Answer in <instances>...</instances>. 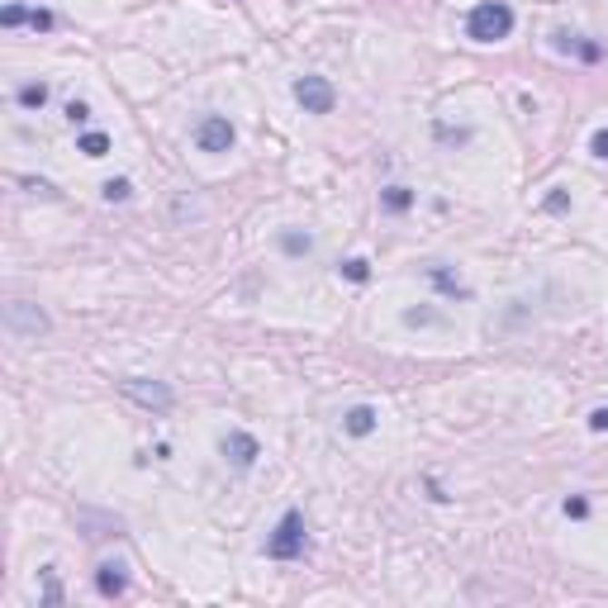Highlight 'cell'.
<instances>
[{"label":"cell","mask_w":608,"mask_h":608,"mask_svg":"<svg viewBox=\"0 0 608 608\" xmlns=\"http://www.w3.org/2000/svg\"><path fill=\"white\" fill-rule=\"evenodd\" d=\"M466 34L475 44H499V38L513 34V5L509 0H480V5L466 15Z\"/></svg>","instance_id":"cell-1"},{"label":"cell","mask_w":608,"mask_h":608,"mask_svg":"<svg viewBox=\"0 0 608 608\" xmlns=\"http://www.w3.org/2000/svg\"><path fill=\"white\" fill-rule=\"evenodd\" d=\"M266 556L271 561L304 556V513L300 509H285V518L276 523V533H271V542H266Z\"/></svg>","instance_id":"cell-2"},{"label":"cell","mask_w":608,"mask_h":608,"mask_svg":"<svg viewBox=\"0 0 608 608\" xmlns=\"http://www.w3.org/2000/svg\"><path fill=\"white\" fill-rule=\"evenodd\" d=\"M119 390L129 394L134 404H143V409H153V414H166L176 404V394H172V385H162V381H138V375H129V381H119Z\"/></svg>","instance_id":"cell-3"},{"label":"cell","mask_w":608,"mask_h":608,"mask_svg":"<svg viewBox=\"0 0 608 608\" xmlns=\"http://www.w3.org/2000/svg\"><path fill=\"white\" fill-rule=\"evenodd\" d=\"M5 328L15 338H38V333H48V314L29 300H10L5 304Z\"/></svg>","instance_id":"cell-4"},{"label":"cell","mask_w":608,"mask_h":608,"mask_svg":"<svg viewBox=\"0 0 608 608\" xmlns=\"http://www.w3.org/2000/svg\"><path fill=\"white\" fill-rule=\"evenodd\" d=\"M234 124H228L224 115H204L200 124H195V143H200V153H228L234 148Z\"/></svg>","instance_id":"cell-5"},{"label":"cell","mask_w":608,"mask_h":608,"mask_svg":"<svg viewBox=\"0 0 608 608\" xmlns=\"http://www.w3.org/2000/svg\"><path fill=\"white\" fill-rule=\"evenodd\" d=\"M295 100L304 105V115H333V100H338V91H333L324 76H300L295 81Z\"/></svg>","instance_id":"cell-6"},{"label":"cell","mask_w":608,"mask_h":608,"mask_svg":"<svg viewBox=\"0 0 608 608\" xmlns=\"http://www.w3.org/2000/svg\"><path fill=\"white\" fill-rule=\"evenodd\" d=\"M224 456L234 461L238 471H247V466H253V461L262 456V447H257V437H253V433H228V437H224Z\"/></svg>","instance_id":"cell-7"},{"label":"cell","mask_w":608,"mask_h":608,"mask_svg":"<svg viewBox=\"0 0 608 608\" xmlns=\"http://www.w3.org/2000/svg\"><path fill=\"white\" fill-rule=\"evenodd\" d=\"M95 590H100L105 599H119L124 590H129V571H124L119 561H105L100 571H95Z\"/></svg>","instance_id":"cell-8"},{"label":"cell","mask_w":608,"mask_h":608,"mask_svg":"<svg viewBox=\"0 0 608 608\" xmlns=\"http://www.w3.org/2000/svg\"><path fill=\"white\" fill-rule=\"evenodd\" d=\"M343 428H347L352 437H366V433H375V409H371V404H356V409H347V414H343Z\"/></svg>","instance_id":"cell-9"},{"label":"cell","mask_w":608,"mask_h":608,"mask_svg":"<svg viewBox=\"0 0 608 608\" xmlns=\"http://www.w3.org/2000/svg\"><path fill=\"white\" fill-rule=\"evenodd\" d=\"M428 281H433L437 290H443V295H447V300H471V290H466V285H461V281L452 276V271H443V266H433V271H428Z\"/></svg>","instance_id":"cell-10"},{"label":"cell","mask_w":608,"mask_h":608,"mask_svg":"<svg viewBox=\"0 0 608 608\" xmlns=\"http://www.w3.org/2000/svg\"><path fill=\"white\" fill-rule=\"evenodd\" d=\"M556 48H561V53H580L584 62H599V57H603V48H599V44H584L580 34H556Z\"/></svg>","instance_id":"cell-11"},{"label":"cell","mask_w":608,"mask_h":608,"mask_svg":"<svg viewBox=\"0 0 608 608\" xmlns=\"http://www.w3.org/2000/svg\"><path fill=\"white\" fill-rule=\"evenodd\" d=\"M381 200H385V209H390V214H404V209L414 204V191H409V185H385V191H381Z\"/></svg>","instance_id":"cell-12"},{"label":"cell","mask_w":608,"mask_h":608,"mask_svg":"<svg viewBox=\"0 0 608 608\" xmlns=\"http://www.w3.org/2000/svg\"><path fill=\"white\" fill-rule=\"evenodd\" d=\"M15 100L25 105V110H44V105H48V86H44V81H38V86H19Z\"/></svg>","instance_id":"cell-13"},{"label":"cell","mask_w":608,"mask_h":608,"mask_svg":"<svg viewBox=\"0 0 608 608\" xmlns=\"http://www.w3.org/2000/svg\"><path fill=\"white\" fill-rule=\"evenodd\" d=\"M76 148L86 153V157H105V153H110V134H81Z\"/></svg>","instance_id":"cell-14"},{"label":"cell","mask_w":608,"mask_h":608,"mask_svg":"<svg viewBox=\"0 0 608 608\" xmlns=\"http://www.w3.org/2000/svg\"><path fill=\"white\" fill-rule=\"evenodd\" d=\"M281 247H285L290 257H304L314 243H309V234H295V228H290V234H281Z\"/></svg>","instance_id":"cell-15"},{"label":"cell","mask_w":608,"mask_h":608,"mask_svg":"<svg viewBox=\"0 0 608 608\" xmlns=\"http://www.w3.org/2000/svg\"><path fill=\"white\" fill-rule=\"evenodd\" d=\"M338 271H343L347 281H356V285H362V281L371 276V262H366V257H347V262H343Z\"/></svg>","instance_id":"cell-16"},{"label":"cell","mask_w":608,"mask_h":608,"mask_svg":"<svg viewBox=\"0 0 608 608\" xmlns=\"http://www.w3.org/2000/svg\"><path fill=\"white\" fill-rule=\"evenodd\" d=\"M404 324H409V328H424V324H443V314H433V309H404Z\"/></svg>","instance_id":"cell-17"},{"label":"cell","mask_w":608,"mask_h":608,"mask_svg":"<svg viewBox=\"0 0 608 608\" xmlns=\"http://www.w3.org/2000/svg\"><path fill=\"white\" fill-rule=\"evenodd\" d=\"M134 195V185L124 181V176H115V181H105V200H129Z\"/></svg>","instance_id":"cell-18"},{"label":"cell","mask_w":608,"mask_h":608,"mask_svg":"<svg viewBox=\"0 0 608 608\" xmlns=\"http://www.w3.org/2000/svg\"><path fill=\"white\" fill-rule=\"evenodd\" d=\"M0 25H5V29L29 25V10H25V5H5V10H0Z\"/></svg>","instance_id":"cell-19"},{"label":"cell","mask_w":608,"mask_h":608,"mask_svg":"<svg viewBox=\"0 0 608 608\" xmlns=\"http://www.w3.org/2000/svg\"><path fill=\"white\" fill-rule=\"evenodd\" d=\"M44 603H62V584L53 571H44Z\"/></svg>","instance_id":"cell-20"},{"label":"cell","mask_w":608,"mask_h":608,"mask_svg":"<svg viewBox=\"0 0 608 608\" xmlns=\"http://www.w3.org/2000/svg\"><path fill=\"white\" fill-rule=\"evenodd\" d=\"M67 119H72V124H86V119H91V105H86V100H72V105H67Z\"/></svg>","instance_id":"cell-21"},{"label":"cell","mask_w":608,"mask_h":608,"mask_svg":"<svg viewBox=\"0 0 608 608\" xmlns=\"http://www.w3.org/2000/svg\"><path fill=\"white\" fill-rule=\"evenodd\" d=\"M584 513H590V499H565V518H584Z\"/></svg>","instance_id":"cell-22"},{"label":"cell","mask_w":608,"mask_h":608,"mask_svg":"<svg viewBox=\"0 0 608 608\" xmlns=\"http://www.w3.org/2000/svg\"><path fill=\"white\" fill-rule=\"evenodd\" d=\"M29 25H34V29H53V25H57V19H53L48 10H29Z\"/></svg>","instance_id":"cell-23"},{"label":"cell","mask_w":608,"mask_h":608,"mask_svg":"<svg viewBox=\"0 0 608 608\" xmlns=\"http://www.w3.org/2000/svg\"><path fill=\"white\" fill-rule=\"evenodd\" d=\"M590 428H594V433H608V404L590 414Z\"/></svg>","instance_id":"cell-24"},{"label":"cell","mask_w":608,"mask_h":608,"mask_svg":"<svg viewBox=\"0 0 608 608\" xmlns=\"http://www.w3.org/2000/svg\"><path fill=\"white\" fill-rule=\"evenodd\" d=\"M590 148H594V157H608V129H599V134L590 138Z\"/></svg>","instance_id":"cell-25"}]
</instances>
